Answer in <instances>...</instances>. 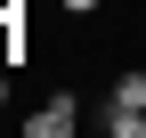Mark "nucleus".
<instances>
[{
  "label": "nucleus",
  "mask_w": 146,
  "mask_h": 138,
  "mask_svg": "<svg viewBox=\"0 0 146 138\" xmlns=\"http://www.w3.org/2000/svg\"><path fill=\"white\" fill-rule=\"evenodd\" d=\"M65 130H73V90L41 98V114H25V138H65Z\"/></svg>",
  "instance_id": "f257e3e1"
},
{
  "label": "nucleus",
  "mask_w": 146,
  "mask_h": 138,
  "mask_svg": "<svg viewBox=\"0 0 146 138\" xmlns=\"http://www.w3.org/2000/svg\"><path fill=\"white\" fill-rule=\"evenodd\" d=\"M106 130L114 138H146V106H106Z\"/></svg>",
  "instance_id": "f03ea898"
},
{
  "label": "nucleus",
  "mask_w": 146,
  "mask_h": 138,
  "mask_svg": "<svg viewBox=\"0 0 146 138\" xmlns=\"http://www.w3.org/2000/svg\"><path fill=\"white\" fill-rule=\"evenodd\" d=\"M106 106H146V73H114V98Z\"/></svg>",
  "instance_id": "7ed1b4c3"
},
{
  "label": "nucleus",
  "mask_w": 146,
  "mask_h": 138,
  "mask_svg": "<svg viewBox=\"0 0 146 138\" xmlns=\"http://www.w3.org/2000/svg\"><path fill=\"white\" fill-rule=\"evenodd\" d=\"M57 8H65V16H98L106 0H57Z\"/></svg>",
  "instance_id": "20e7f679"
},
{
  "label": "nucleus",
  "mask_w": 146,
  "mask_h": 138,
  "mask_svg": "<svg viewBox=\"0 0 146 138\" xmlns=\"http://www.w3.org/2000/svg\"><path fill=\"white\" fill-rule=\"evenodd\" d=\"M16 8H25V0H16Z\"/></svg>",
  "instance_id": "39448f33"
}]
</instances>
